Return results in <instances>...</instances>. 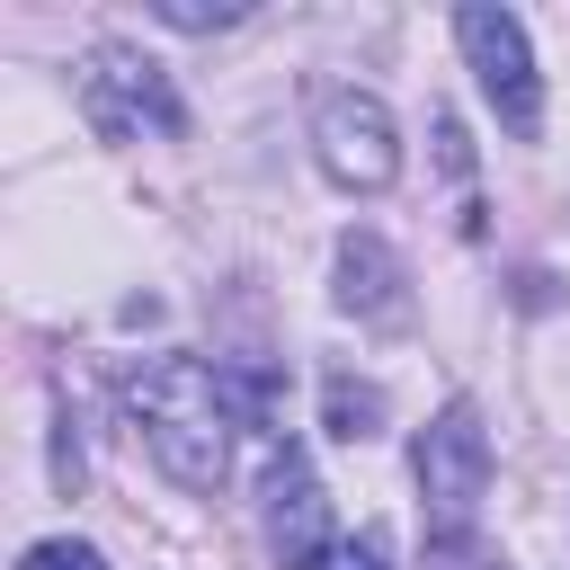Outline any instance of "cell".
I'll return each mask as SVG.
<instances>
[{
	"label": "cell",
	"instance_id": "cell-1",
	"mask_svg": "<svg viewBox=\"0 0 570 570\" xmlns=\"http://www.w3.org/2000/svg\"><path fill=\"white\" fill-rule=\"evenodd\" d=\"M116 392H125V419H134L142 454H151L178 490L214 499V490L232 481V454H240V392H232L205 356H142V365L116 374Z\"/></svg>",
	"mask_w": 570,
	"mask_h": 570
},
{
	"label": "cell",
	"instance_id": "cell-2",
	"mask_svg": "<svg viewBox=\"0 0 570 570\" xmlns=\"http://www.w3.org/2000/svg\"><path fill=\"white\" fill-rule=\"evenodd\" d=\"M419 517H428V543H463L481 499H490V428L472 401H445L428 428H419Z\"/></svg>",
	"mask_w": 570,
	"mask_h": 570
},
{
	"label": "cell",
	"instance_id": "cell-3",
	"mask_svg": "<svg viewBox=\"0 0 570 570\" xmlns=\"http://www.w3.org/2000/svg\"><path fill=\"white\" fill-rule=\"evenodd\" d=\"M454 45H463V62H472V80H481V98L499 116V134L534 142L543 134V71H534V45H525V18L499 9V0H463L454 9Z\"/></svg>",
	"mask_w": 570,
	"mask_h": 570
},
{
	"label": "cell",
	"instance_id": "cell-4",
	"mask_svg": "<svg viewBox=\"0 0 570 570\" xmlns=\"http://www.w3.org/2000/svg\"><path fill=\"white\" fill-rule=\"evenodd\" d=\"M80 125L98 142H142V134H187V98L169 89L160 62H142L134 45H98L80 62Z\"/></svg>",
	"mask_w": 570,
	"mask_h": 570
},
{
	"label": "cell",
	"instance_id": "cell-5",
	"mask_svg": "<svg viewBox=\"0 0 570 570\" xmlns=\"http://www.w3.org/2000/svg\"><path fill=\"white\" fill-rule=\"evenodd\" d=\"M312 160L338 187L383 196L401 178V125H392V107L374 89H321V107H312Z\"/></svg>",
	"mask_w": 570,
	"mask_h": 570
},
{
	"label": "cell",
	"instance_id": "cell-6",
	"mask_svg": "<svg viewBox=\"0 0 570 570\" xmlns=\"http://www.w3.org/2000/svg\"><path fill=\"white\" fill-rule=\"evenodd\" d=\"M330 543H338V525H330V490H321V472L285 445L276 472H267V552H276L285 570H312Z\"/></svg>",
	"mask_w": 570,
	"mask_h": 570
},
{
	"label": "cell",
	"instance_id": "cell-7",
	"mask_svg": "<svg viewBox=\"0 0 570 570\" xmlns=\"http://www.w3.org/2000/svg\"><path fill=\"white\" fill-rule=\"evenodd\" d=\"M338 312L347 321H374V330L410 321V285H401V258H392L383 232H347L338 240Z\"/></svg>",
	"mask_w": 570,
	"mask_h": 570
},
{
	"label": "cell",
	"instance_id": "cell-8",
	"mask_svg": "<svg viewBox=\"0 0 570 570\" xmlns=\"http://www.w3.org/2000/svg\"><path fill=\"white\" fill-rule=\"evenodd\" d=\"M321 410H330V436H347V445H365V436L383 428V392H374V383H347V374H330Z\"/></svg>",
	"mask_w": 570,
	"mask_h": 570
},
{
	"label": "cell",
	"instance_id": "cell-9",
	"mask_svg": "<svg viewBox=\"0 0 570 570\" xmlns=\"http://www.w3.org/2000/svg\"><path fill=\"white\" fill-rule=\"evenodd\" d=\"M151 18L178 27V36H214V27H240L249 0H151Z\"/></svg>",
	"mask_w": 570,
	"mask_h": 570
},
{
	"label": "cell",
	"instance_id": "cell-10",
	"mask_svg": "<svg viewBox=\"0 0 570 570\" xmlns=\"http://www.w3.org/2000/svg\"><path fill=\"white\" fill-rule=\"evenodd\" d=\"M18 570H107V552L98 543H80V534H45V543H27V561Z\"/></svg>",
	"mask_w": 570,
	"mask_h": 570
},
{
	"label": "cell",
	"instance_id": "cell-11",
	"mask_svg": "<svg viewBox=\"0 0 570 570\" xmlns=\"http://www.w3.org/2000/svg\"><path fill=\"white\" fill-rule=\"evenodd\" d=\"M312 570H392V561H383V552H374L365 534H338V543H330V552H321Z\"/></svg>",
	"mask_w": 570,
	"mask_h": 570
}]
</instances>
